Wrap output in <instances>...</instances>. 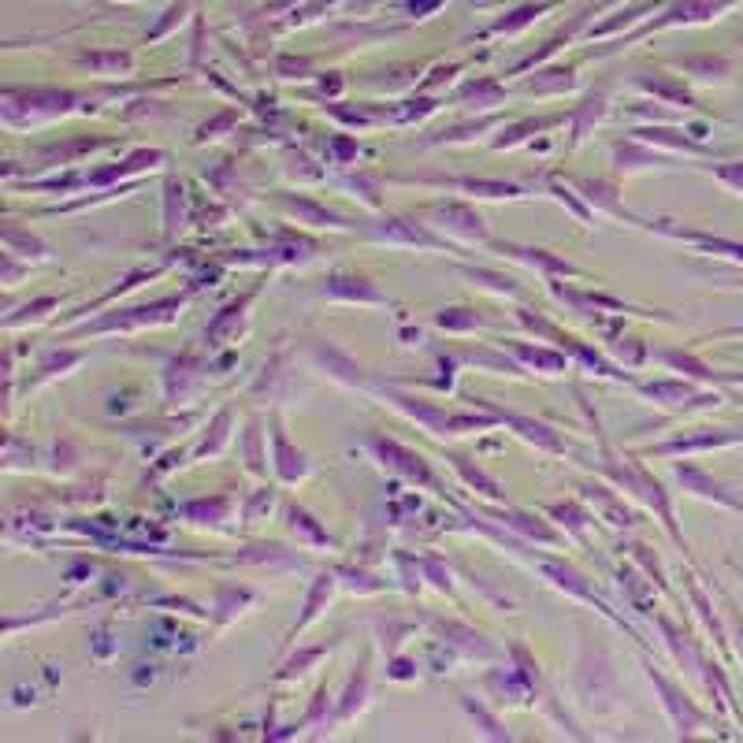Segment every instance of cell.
<instances>
[{
	"label": "cell",
	"mask_w": 743,
	"mask_h": 743,
	"mask_svg": "<svg viewBox=\"0 0 743 743\" xmlns=\"http://www.w3.org/2000/svg\"><path fill=\"white\" fill-rule=\"evenodd\" d=\"M424 220H431L428 227H435L439 235H450L457 242H487V223L476 209L457 205V201H439L431 209L420 212Z\"/></svg>",
	"instance_id": "6da1fadb"
},
{
	"label": "cell",
	"mask_w": 743,
	"mask_h": 743,
	"mask_svg": "<svg viewBox=\"0 0 743 743\" xmlns=\"http://www.w3.org/2000/svg\"><path fill=\"white\" fill-rule=\"evenodd\" d=\"M732 4L740 0H673L658 19L643 23L636 34H654V30H669V27H699V23H714L717 15H725Z\"/></svg>",
	"instance_id": "7a4b0ae2"
},
{
	"label": "cell",
	"mask_w": 743,
	"mask_h": 743,
	"mask_svg": "<svg viewBox=\"0 0 743 743\" xmlns=\"http://www.w3.org/2000/svg\"><path fill=\"white\" fill-rule=\"evenodd\" d=\"M372 450L379 454V461L387 465L391 472H398V476H405L409 483H420V487H435V476H431L428 461L420 454H413V450H405V446L391 443V439H372Z\"/></svg>",
	"instance_id": "3957f363"
},
{
	"label": "cell",
	"mask_w": 743,
	"mask_h": 743,
	"mask_svg": "<svg viewBox=\"0 0 743 743\" xmlns=\"http://www.w3.org/2000/svg\"><path fill=\"white\" fill-rule=\"evenodd\" d=\"M368 238L387 242V246H420V249H439V246H443V238L431 235V231H424L417 220H405V216H391V220L376 223V227L368 231Z\"/></svg>",
	"instance_id": "277c9868"
},
{
	"label": "cell",
	"mask_w": 743,
	"mask_h": 743,
	"mask_svg": "<svg viewBox=\"0 0 743 743\" xmlns=\"http://www.w3.org/2000/svg\"><path fill=\"white\" fill-rule=\"evenodd\" d=\"M168 309H183V298H168V301H157L153 309H123L119 316H108V320H101V324L86 327L82 335H90V331H131V327H145V324H164V320H171L175 313H168Z\"/></svg>",
	"instance_id": "5b68a950"
},
{
	"label": "cell",
	"mask_w": 743,
	"mask_h": 743,
	"mask_svg": "<svg viewBox=\"0 0 743 743\" xmlns=\"http://www.w3.org/2000/svg\"><path fill=\"white\" fill-rule=\"evenodd\" d=\"M324 298L346 301V305H387V298L368 283L365 275H350V272L331 275L324 283Z\"/></svg>",
	"instance_id": "8992f818"
},
{
	"label": "cell",
	"mask_w": 743,
	"mask_h": 743,
	"mask_svg": "<svg viewBox=\"0 0 743 743\" xmlns=\"http://www.w3.org/2000/svg\"><path fill=\"white\" fill-rule=\"evenodd\" d=\"M651 680L658 684V691L665 695V710L673 714V721H677L680 732H695L699 725H703V714H699V710L688 703V695H680V691L673 688V684H669L662 673H654V669H651Z\"/></svg>",
	"instance_id": "52a82bcc"
},
{
	"label": "cell",
	"mask_w": 743,
	"mask_h": 743,
	"mask_svg": "<svg viewBox=\"0 0 743 743\" xmlns=\"http://www.w3.org/2000/svg\"><path fill=\"white\" fill-rule=\"evenodd\" d=\"M506 257H513V261L528 264V268H539L543 275H580V268L569 261H561V257H554V253H547V249H528V246H498Z\"/></svg>",
	"instance_id": "ba28073f"
},
{
	"label": "cell",
	"mask_w": 743,
	"mask_h": 743,
	"mask_svg": "<svg viewBox=\"0 0 743 743\" xmlns=\"http://www.w3.org/2000/svg\"><path fill=\"white\" fill-rule=\"evenodd\" d=\"M283 209H287L290 216H298V223H309V227H327V231H346V227H350L342 216L320 209L309 197H283Z\"/></svg>",
	"instance_id": "9c48e42d"
},
{
	"label": "cell",
	"mask_w": 743,
	"mask_h": 743,
	"mask_svg": "<svg viewBox=\"0 0 743 743\" xmlns=\"http://www.w3.org/2000/svg\"><path fill=\"white\" fill-rule=\"evenodd\" d=\"M662 8V0H636V4H628V8H621V12H613L606 23H599V27L587 30V38H610V34H617V30H628L636 27L643 15H651Z\"/></svg>",
	"instance_id": "30bf717a"
},
{
	"label": "cell",
	"mask_w": 743,
	"mask_h": 743,
	"mask_svg": "<svg viewBox=\"0 0 743 743\" xmlns=\"http://www.w3.org/2000/svg\"><path fill=\"white\" fill-rule=\"evenodd\" d=\"M550 8H558V0H543V4H521V8H513L506 19H495V23L487 27V34H483V38H498V34H521L524 27H532L535 19H539V15H547Z\"/></svg>",
	"instance_id": "8fae6325"
},
{
	"label": "cell",
	"mask_w": 743,
	"mask_h": 743,
	"mask_svg": "<svg viewBox=\"0 0 743 743\" xmlns=\"http://www.w3.org/2000/svg\"><path fill=\"white\" fill-rule=\"evenodd\" d=\"M677 480L688 487V491H695L699 498H710V502H717V506H725V509H736V513H743V502H736L732 495H725L721 487H717L706 472H699V469H688V465H680L677 469Z\"/></svg>",
	"instance_id": "7c38bea8"
},
{
	"label": "cell",
	"mask_w": 743,
	"mask_h": 743,
	"mask_svg": "<svg viewBox=\"0 0 743 743\" xmlns=\"http://www.w3.org/2000/svg\"><path fill=\"white\" fill-rule=\"evenodd\" d=\"M249 301H253V294H246V298H238V301H231L227 309H223L216 320L209 324V335L212 339V346H223L227 339H235L238 335V327H242V320H246V309H249Z\"/></svg>",
	"instance_id": "4fadbf2b"
},
{
	"label": "cell",
	"mask_w": 743,
	"mask_h": 743,
	"mask_svg": "<svg viewBox=\"0 0 743 743\" xmlns=\"http://www.w3.org/2000/svg\"><path fill=\"white\" fill-rule=\"evenodd\" d=\"M313 357L327 368V372H331V376L339 379V383H346V387H365V376H361V368L353 365L346 353L335 350V346H316Z\"/></svg>",
	"instance_id": "5bb4252c"
},
{
	"label": "cell",
	"mask_w": 743,
	"mask_h": 743,
	"mask_svg": "<svg viewBox=\"0 0 743 743\" xmlns=\"http://www.w3.org/2000/svg\"><path fill=\"white\" fill-rule=\"evenodd\" d=\"M498 417H502V424H509V428L521 431L524 439H528V443H535L539 450H550V454H561V450H565L558 435H554L547 424H539V420H532V417H513V413H498Z\"/></svg>",
	"instance_id": "9a60e30c"
},
{
	"label": "cell",
	"mask_w": 743,
	"mask_h": 743,
	"mask_svg": "<svg viewBox=\"0 0 743 743\" xmlns=\"http://www.w3.org/2000/svg\"><path fill=\"white\" fill-rule=\"evenodd\" d=\"M665 235L680 238V242H691V246H699L703 253H710V257H729V261L743 264V246H740V242H729V238H710V235H699V231H673V227H665Z\"/></svg>",
	"instance_id": "2e32d148"
},
{
	"label": "cell",
	"mask_w": 743,
	"mask_h": 743,
	"mask_svg": "<svg viewBox=\"0 0 743 743\" xmlns=\"http://www.w3.org/2000/svg\"><path fill=\"white\" fill-rule=\"evenodd\" d=\"M506 90L498 86L495 79H469L461 90H457V105H469V108H491V105H502Z\"/></svg>",
	"instance_id": "e0dca14e"
},
{
	"label": "cell",
	"mask_w": 743,
	"mask_h": 743,
	"mask_svg": "<svg viewBox=\"0 0 743 743\" xmlns=\"http://www.w3.org/2000/svg\"><path fill=\"white\" fill-rule=\"evenodd\" d=\"M272 439H275V469H279V476L287 483H298L305 472H309V465H305V457L294 450V446L287 443V435L275 428L272 431Z\"/></svg>",
	"instance_id": "ac0fdd59"
},
{
	"label": "cell",
	"mask_w": 743,
	"mask_h": 743,
	"mask_svg": "<svg viewBox=\"0 0 743 743\" xmlns=\"http://www.w3.org/2000/svg\"><path fill=\"white\" fill-rule=\"evenodd\" d=\"M573 86H576L573 67H550V71H539L535 79L524 82V93H539V97H547V93H569Z\"/></svg>",
	"instance_id": "d6986e66"
},
{
	"label": "cell",
	"mask_w": 743,
	"mask_h": 743,
	"mask_svg": "<svg viewBox=\"0 0 743 743\" xmlns=\"http://www.w3.org/2000/svg\"><path fill=\"white\" fill-rule=\"evenodd\" d=\"M643 394H647V398H654V402H662V405H684V402H721V398H703V394L695 391L691 383H647V387H643Z\"/></svg>",
	"instance_id": "ffe728a7"
},
{
	"label": "cell",
	"mask_w": 743,
	"mask_h": 743,
	"mask_svg": "<svg viewBox=\"0 0 743 743\" xmlns=\"http://www.w3.org/2000/svg\"><path fill=\"white\" fill-rule=\"evenodd\" d=\"M639 90H647V93H654L658 101H665V105H684L688 108L691 105V93L680 86L677 79H669V75H639Z\"/></svg>",
	"instance_id": "44dd1931"
},
{
	"label": "cell",
	"mask_w": 743,
	"mask_h": 743,
	"mask_svg": "<svg viewBox=\"0 0 743 743\" xmlns=\"http://www.w3.org/2000/svg\"><path fill=\"white\" fill-rule=\"evenodd\" d=\"M613 164H617V171H621V175H632V171H639V168L662 164V157H658V153H651V149H639V142L632 138L628 145H613Z\"/></svg>",
	"instance_id": "7402d4cb"
},
{
	"label": "cell",
	"mask_w": 743,
	"mask_h": 743,
	"mask_svg": "<svg viewBox=\"0 0 743 743\" xmlns=\"http://www.w3.org/2000/svg\"><path fill=\"white\" fill-rule=\"evenodd\" d=\"M587 495L599 502L602 517H606L610 524H617V528H621V524H625V528H628V524H636V513H632V509H628L621 498L613 495V491H606V487H587Z\"/></svg>",
	"instance_id": "603a6c76"
},
{
	"label": "cell",
	"mask_w": 743,
	"mask_h": 743,
	"mask_svg": "<svg viewBox=\"0 0 743 743\" xmlns=\"http://www.w3.org/2000/svg\"><path fill=\"white\" fill-rule=\"evenodd\" d=\"M287 524H290V532L294 535H301L305 543H313V547H331V535L320 528V524L305 513V509H298V506H290L287 509Z\"/></svg>",
	"instance_id": "cb8c5ba5"
},
{
	"label": "cell",
	"mask_w": 743,
	"mask_h": 743,
	"mask_svg": "<svg viewBox=\"0 0 743 743\" xmlns=\"http://www.w3.org/2000/svg\"><path fill=\"white\" fill-rule=\"evenodd\" d=\"M82 64L90 67V71H101V75H127L134 67V56L112 49V53H86L82 56Z\"/></svg>",
	"instance_id": "d4e9b609"
},
{
	"label": "cell",
	"mask_w": 743,
	"mask_h": 743,
	"mask_svg": "<svg viewBox=\"0 0 743 743\" xmlns=\"http://www.w3.org/2000/svg\"><path fill=\"white\" fill-rule=\"evenodd\" d=\"M636 142L639 145H669V149H680V153H703L695 142H688L684 134L677 131H665V127H647V131H636Z\"/></svg>",
	"instance_id": "484cf974"
},
{
	"label": "cell",
	"mask_w": 743,
	"mask_h": 743,
	"mask_svg": "<svg viewBox=\"0 0 743 743\" xmlns=\"http://www.w3.org/2000/svg\"><path fill=\"white\" fill-rule=\"evenodd\" d=\"M602 116H606V90H595V93H591V97L584 101V108L576 112V127H573L576 134H573V142H584V138H587V127H591V123H599Z\"/></svg>",
	"instance_id": "4316f807"
},
{
	"label": "cell",
	"mask_w": 743,
	"mask_h": 743,
	"mask_svg": "<svg viewBox=\"0 0 743 743\" xmlns=\"http://www.w3.org/2000/svg\"><path fill=\"white\" fill-rule=\"evenodd\" d=\"M331 591H335V576H331V573H320V576H316L313 591H309V599H305V617L298 621V628H294V636H298L301 628L309 625V621H313L316 613H320V606H324V602L331 599Z\"/></svg>",
	"instance_id": "83f0119b"
},
{
	"label": "cell",
	"mask_w": 743,
	"mask_h": 743,
	"mask_svg": "<svg viewBox=\"0 0 743 743\" xmlns=\"http://www.w3.org/2000/svg\"><path fill=\"white\" fill-rule=\"evenodd\" d=\"M517 357H521L524 365L539 368V372H547V376H558V372H565V357L554 350H539V346H517Z\"/></svg>",
	"instance_id": "f1b7e54d"
},
{
	"label": "cell",
	"mask_w": 743,
	"mask_h": 743,
	"mask_svg": "<svg viewBox=\"0 0 743 743\" xmlns=\"http://www.w3.org/2000/svg\"><path fill=\"white\" fill-rule=\"evenodd\" d=\"M658 361H665L669 368H680V372H688V376H695V379H703V383H714L717 379L699 357H691V353H684V350H665V353H658Z\"/></svg>",
	"instance_id": "f546056e"
},
{
	"label": "cell",
	"mask_w": 743,
	"mask_h": 743,
	"mask_svg": "<svg viewBox=\"0 0 743 743\" xmlns=\"http://www.w3.org/2000/svg\"><path fill=\"white\" fill-rule=\"evenodd\" d=\"M450 461H454V469L461 472V476H465V483H469V487H480V491H483V495H487V498H502V491H498V483L491 480L487 472H480V469H476V465H469V457L450 454Z\"/></svg>",
	"instance_id": "4dcf8cb0"
},
{
	"label": "cell",
	"mask_w": 743,
	"mask_h": 743,
	"mask_svg": "<svg viewBox=\"0 0 743 743\" xmlns=\"http://www.w3.org/2000/svg\"><path fill=\"white\" fill-rule=\"evenodd\" d=\"M190 8H194V0H175V4H171L168 12H164V19H160L157 27H153V30H149V34H145V41H160V38H168L171 30H175V27H179V23H183V19H186V12H190Z\"/></svg>",
	"instance_id": "1f68e13d"
},
{
	"label": "cell",
	"mask_w": 743,
	"mask_h": 743,
	"mask_svg": "<svg viewBox=\"0 0 743 743\" xmlns=\"http://www.w3.org/2000/svg\"><path fill=\"white\" fill-rule=\"evenodd\" d=\"M4 246H8V253H15V249H27V261H45L49 257V249L41 246L34 235H19L15 227H4Z\"/></svg>",
	"instance_id": "d6a6232c"
},
{
	"label": "cell",
	"mask_w": 743,
	"mask_h": 743,
	"mask_svg": "<svg viewBox=\"0 0 743 743\" xmlns=\"http://www.w3.org/2000/svg\"><path fill=\"white\" fill-rule=\"evenodd\" d=\"M435 324L443 331H476V327H483V320L472 309H443L435 316Z\"/></svg>",
	"instance_id": "836d02e7"
},
{
	"label": "cell",
	"mask_w": 743,
	"mask_h": 743,
	"mask_svg": "<svg viewBox=\"0 0 743 743\" xmlns=\"http://www.w3.org/2000/svg\"><path fill=\"white\" fill-rule=\"evenodd\" d=\"M509 524H513V528H521L524 535L539 539V543H558V535L550 532V528L539 521V517H528V513H509Z\"/></svg>",
	"instance_id": "e575fe53"
},
{
	"label": "cell",
	"mask_w": 743,
	"mask_h": 743,
	"mask_svg": "<svg viewBox=\"0 0 743 743\" xmlns=\"http://www.w3.org/2000/svg\"><path fill=\"white\" fill-rule=\"evenodd\" d=\"M227 424H231V413L223 409L220 417H216V424H212V435H205V443H201V450H197V457L205 454H220L223 443H227Z\"/></svg>",
	"instance_id": "d590c367"
},
{
	"label": "cell",
	"mask_w": 743,
	"mask_h": 743,
	"mask_svg": "<svg viewBox=\"0 0 743 743\" xmlns=\"http://www.w3.org/2000/svg\"><path fill=\"white\" fill-rule=\"evenodd\" d=\"M465 275H469V279H480L483 287L495 290V294H521V290L513 287V279H506V275L483 272V268H465Z\"/></svg>",
	"instance_id": "8d00e7d4"
},
{
	"label": "cell",
	"mask_w": 743,
	"mask_h": 743,
	"mask_svg": "<svg viewBox=\"0 0 743 743\" xmlns=\"http://www.w3.org/2000/svg\"><path fill=\"white\" fill-rule=\"evenodd\" d=\"M175 227H183V186L179 183L168 186V235Z\"/></svg>",
	"instance_id": "74e56055"
},
{
	"label": "cell",
	"mask_w": 743,
	"mask_h": 743,
	"mask_svg": "<svg viewBox=\"0 0 743 743\" xmlns=\"http://www.w3.org/2000/svg\"><path fill=\"white\" fill-rule=\"evenodd\" d=\"M714 179H721V183L729 186L732 194H743V160H736V164H721V168H714Z\"/></svg>",
	"instance_id": "f35d334b"
},
{
	"label": "cell",
	"mask_w": 743,
	"mask_h": 743,
	"mask_svg": "<svg viewBox=\"0 0 743 743\" xmlns=\"http://www.w3.org/2000/svg\"><path fill=\"white\" fill-rule=\"evenodd\" d=\"M186 517H227V498H216V502H190V506H186Z\"/></svg>",
	"instance_id": "ab89813d"
},
{
	"label": "cell",
	"mask_w": 743,
	"mask_h": 743,
	"mask_svg": "<svg viewBox=\"0 0 743 743\" xmlns=\"http://www.w3.org/2000/svg\"><path fill=\"white\" fill-rule=\"evenodd\" d=\"M365 695H368V677H361V684L353 680V684H350V695H346V703H342V721H346V717H353V710H361V703H365Z\"/></svg>",
	"instance_id": "60d3db41"
},
{
	"label": "cell",
	"mask_w": 743,
	"mask_h": 743,
	"mask_svg": "<svg viewBox=\"0 0 743 743\" xmlns=\"http://www.w3.org/2000/svg\"><path fill=\"white\" fill-rule=\"evenodd\" d=\"M554 194H558V201L561 205H569V209L580 216V220H591V209H587L584 201H576V194L569 190V186H561V183H554Z\"/></svg>",
	"instance_id": "b9f144b4"
},
{
	"label": "cell",
	"mask_w": 743,
	"mask_h": 743,
	"mask_svg": "<svg viewBox=\"0 0 743 743\" xmlns=\"http://www.w3.org/2000/svg\"><path fill=\"white\" fill-rule=\"evenodd\" d=\"M443 8V0H409V12L417 15V19H428V15H435Z\"/></svg>",
	"instance_id": "7bdbcfd3"
},
{
	"label": "cell",
	"mask_w": 743,
	"mask_h": 743,
	"mask_svg": "<svg viewBox=\"0 0 743 743\" xmlns=\"http://www.w3.org/2000/svg\"><path fill=\"white\" fill-rule=\"evenodd\" d=\"M621 357H625L628 365L636 368L639 361H643V357H647V350H643V346H639L636 339H625V346H621Z\"/></svg>",
	"instance_id": "ee69618b"
},
{
	"label": "cell",
	"mask_w": 743,
	"mask_h": 743,
	"mask_svg": "<svg viewBox=\"0 0 743 743\" xmlns=\"http://www.w3.org/2000/svg\"><path fill=\"white\" fill-rule=\"evenodd\" d=\"M331 153L339 160H350V157H357V142H353V138H335V142H331Z\"/></svg>",
	"instance_id": "f6af8a7d"
},
{
	"label": "cell",
	"mask_w": 743,
	"mask_h": 743,
	"mask_svg": "<svg viewBox=\"0 0 743 743\" xmlns=\"http://www.w3.org/2000/svg\"><path fill=\"white\" fill-rule=\"evenodd\" d=\"M740 331H743V327H740Z\"/></svg>",
	"instance_id": "bcb514c9"
}]
</instances>
